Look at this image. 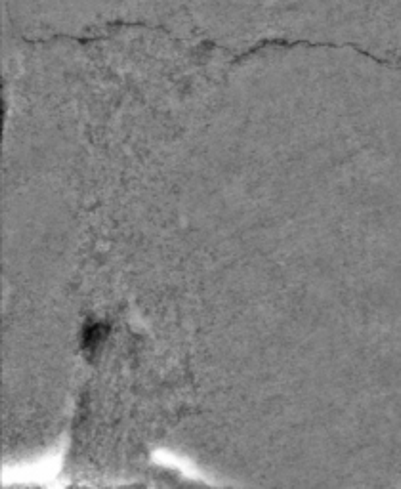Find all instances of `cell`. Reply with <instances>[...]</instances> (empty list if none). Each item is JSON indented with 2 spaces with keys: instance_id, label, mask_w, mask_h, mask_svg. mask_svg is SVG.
<instances>
[{
  "instance_id": "obj_1",
  "label": "cell",
  "mask_w": 401,
  "mask_h": 489,
  "mask_svg": "<svg viewBox=\"0 0 401 489\" xmlns=\"http://www.w3.org/2000/svg\"><path fill=\"white\" fill-rule=\"evenodd\" d=\"M109 333V325L103 321H88L83 327V333H81V348L86 355H94L102 342L105 340V336Z\"/></svg>"
}]
</instances>
